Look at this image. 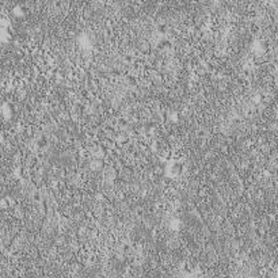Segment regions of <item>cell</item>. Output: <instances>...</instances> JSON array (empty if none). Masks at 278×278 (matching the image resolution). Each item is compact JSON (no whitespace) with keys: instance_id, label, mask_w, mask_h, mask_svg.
<instances>
[{"instance_id":"cell-1","label":"cell","mask_w":278,"mask_h":278,"mask_svg":"<svg viewBox=\"0 0 278 278\" xmlns=\"http://www.w3.org/2000/svg\"><path fill=\"white\" fill-rule=\"evenodd\" d=\"M182 164L179 162H175V160H171L168 163V167H167V170H168V172L171 175H179L182 172Z\"/></svg>"},{"instance_id":"cell-2","label":"cell","mask_w":278,"mask_h":278,"mask_svg":"<svg viewBox=\"0 0 278 278\" xmlns=\"http://www.w3.org/2000/svg\"><path fill=\"white\" fill-rule=\"evenodd\" d=\"M100 278H107V277H100Z\"/></svg>"},{"instance_id":"cell-3","label":"cell","mask_w":278,"mask_h":278,"mask_svg":"<svg viewBox=\"0 0 278 278\" xmlns=\"http://www.w3.org/2000/svg\"><path fill=\"white\" fill-rule=\"evenodd\" d=\"M202 278H208V277H202Z\"/></svg>"}]
</instances>
